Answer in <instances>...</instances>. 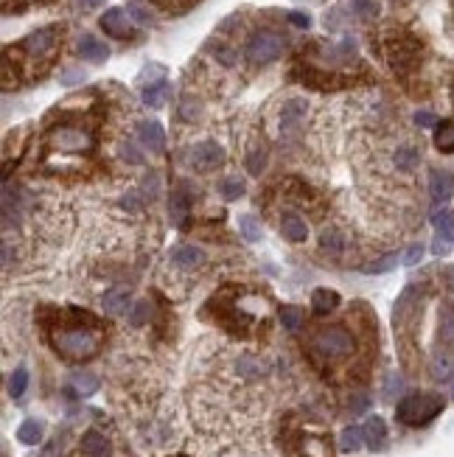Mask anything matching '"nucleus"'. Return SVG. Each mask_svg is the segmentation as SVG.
Wrapping results in <instances>:
<instances>
[{"label": "nucleus", "instance_id": "f257e3e1", "mask_svg": "<svg viewBox=\"0 0 454 457\" xmlns=\"http://www.w3.org/2000/svg\"><path fill=\"white\" fill-rule=\"evenodd\" d=\"M443 396L437 393H409L398 401L395 407V418L404 427H424L429 421H435L443 412Z\"/></svg>", "mask_w": 454, "mask_h": 457}, {"label": "nucleus", "instance_id": "f03ea898", "mask_svg": "<svg viewBox=\"0 0 454 457\" xmlns=\"http://www.w3.org/2000/svg\"><path fill=\"white\" fill-rule=\"evenodd\" d=\"M56 354H62L70 362H81V359H90L99 351V334L93 331H81V328H70V331H56L51 337Z\"/></svg>", "mask_w": 454, "mask_h": 457}, {"label": "nucleus", "instance_id": "7ed1b4c3", "mask_svg": "<svg viewBox=\"0 0 454 457\" xmlns=\"http://www.w3.org/2000/svg\"><path fill=\"white\" fill-rule=\"evenodd\" d=\"M314 348L322 356H348L353 354V337L342 325H331V328H322L314 337Z\"/></svg>", "mask_w": 454, "mask_h": 457}, {"label": "nucleus", "instance_id": "20e7f679", "mask_svg": "<svg viewBox=\"0 0 454 457\" xmlns=\"http://www.w3.org/2000/svg\"><path fill=\"white\" fill-rule=\"evenodd\" d=\"M283 37L275 34V31H258L250 45H247V59H250L253 65H267L272 59H278L283 54Z\"/></svg>", "mask_w": 454, "mask_h": 457}, {"label": "nucleus", "instance_id": "39448f33", "mask_svg": "<svg viewBox=\"0 0 454 457\" xmlns=\"http://www.w3.org/2000/svg\"><path fill=\"white\" fill-rule=\"evenodd\" d=\"M188 160H191L194 169H199V172H214V169H219V165L225 163V149L216 141H202V143H196L191 149Z\"/></svg>", "mask_w": 454, "mask_h": 457}, {"label": "nucleus", "instance_id": "423d86ee", "mask_svg": "<svg viewBox=\"0 0 454 457\" xmlns=\"http://www.w3.org/2000/svg\"><path fill=\"white\" fill-rule=\"evenodd\" d=\"M390 65L393 70L398 73H406L418 65V43L415 39H395V43H390Z\"/></svg>", "mask_w": 454, "mask_h": 457}, {"label": "nucleus", "instance_id": "0eeeda50", "mask_svg": "<svg viewBox=\"0 0 454 457\" xmlns=\"http://www.w3.org/2000/svg\"><path fill=\"white\" fill-rule=\"evenodd\" d=\"M51 141L62 152H87L93 146V138L81 130H59V132H54Z\"/></svg>", "mask_w": 454, "mask_h": 457}, {"label": "nucleus", "instance_id": "6e6552de", "mask_svg": "<svg viewBox=\"0 0 454 457\" xmlns=\"http://www.w3.org/2000/svg\"><path fill=\"white\" fill-rule=\"evenodd\" d=\"M101 28L110 34V37H118V39H127L132 34V26H130V17H127V9H110L101 14Z\"/></svg>", "mask_w": 454, "mask_h": 457}, {"label": "nucleus", "instance_id": "1a4fd4ad", "mask_svg": "<svg viewBox=\"0 0 454 457\" xmlns=\"http://www.w3.org/2000/svg\"><path fill=\"white\" fill-rule=\"evenodd\" d=\"M54 45H56V28H39V31L28 34L25 43H23V48H25L31 57H45Z\"/></svg>", "mask_w": 454, "mask_h": 457}, {"label": "nucleus", "instance_id": "9d476101", "mask_svg": "<svg viewBox=\"0 0 454 457\" xmlns=\"http://www.w3.org/2000/svg\"><path fill=\"white\" fill-rule=\"evenodd\" d=\"M303 118H306V101L303 99H289L280 110V130H286V132L298 130L303 123Z\"/></svg>", "mask_w": 454, "mask_h": 457}, {"label": "nucleus", "instance_id": "9b49d317", "mask_svg": "<svg viewBox=\"0 0 454 457\" xmlns=\"http://www.w3.org/2000/svg\"><path fill=\"white\" fill-rule=\"evenodd\" d=\"M202 261H205V253L194 244H180L172 250V264L180 270H196V267H202Z\"/></svg>", "mask_w": 454, "mask_h": 457}, {"label": "nucleus", "instance_id": "f8f14e48", "mask_svg": "<svg viewBox=\"0 0 454 457\" xmlns=\"http://www.w3.org/2000/svg\"><path fill=\"white\" fill-rule=\"evenodd\" d=\"M429 194H432V199H437V202L448 199V196L454 194V174H451V172H443V169H435V172L429 174Z\"/></svg>", "mask_w": 454, "mask_h": 457}, {"label": "nucleus", "instance_id": "ddd939ff", "mask_svg": "<svg viewBox=\"0 0 454 457\" xmlns=\"http://www.w3.org/2000/svg\"><path fill=\"white\" fill-rule=\"evenodd\" d=\"M364 440H367L370 449H376V451L387 443V424H384L382 415H370V418L364 421Z\"/></svg>", "mask_w": 454, "mask_h": 457}, {"label": "nucleus", "instance_id": "4468645a", "mask_svg": "<svg viewBox=\"0 0 454 457\" xmlns=\"http://www.w3.org/2000/svg\"><path fill=\"white\" fill-rule=\"evenodd\" d=\"M138 138L152 152H163V146H166V135H163V127H160L157 121H143L141 127H138Z\"/></svg>", "mask_w": 454, "mask_h": 457}, {"label": "nucleus", "instance_id": "2eb2a0df", "mask_svg": "<svg viewBox=\"0 0 454 457\" xmlns=\"http://www.w3.org/2000/svg\"><path fill=\"white\" fill-rule=\"evenodd\" d=\"M280 233H283L289 241H306V238H309V225H306L298 214L286 211V214L280 216Z\"/></svg>", "mask_w": 454, "mask_h": 457}, {"label": "nucleus", "instance_id": "dca6fc26", "mask_svg": "<svg viewBox=\"0 0 454 457\" xmlns=\"http://www.w3.org/2000/svg\"><path fill=\"white\" fill-rule=\"evenodd\" d=\"M81 451H85L87 457H110V454H112V446H110V440H107L101 432L90 429V432L81 435Z\"/></svg>", "mask_w": 454, "mask_h": 457}, {"label": "nucleus", "instance_id": "f3484780", "mask_svg": "<svg viewBox=\"0 0 454 457\" xmlns=\"http://www.w3.org/2000/svg\"><path fill=\"white\" fill-rule=\"evenodd\" d=\"M107 54H110V48L101 43L99 37L85 34V37L79 39V57H81V59H87V62H104Z\"/></svg>", "mask_w": 454, "mask_h": 457}, {"label": "nucleus", "instance_id": "a211bd4d", "mask_svg": "<svg viewBox=\"0 0 454 457\" xmlns=\"http://www.w3.org/2000/svg\"><path fill=\"white\" fill-rule=\"evenodd\" d=\"M340 306V295L334 292V289H314V295H311V309L317 314H328V312H334Z\"/></svg>", "mask_w": 454, "mask_h": 457}, {"label": "nucleus", "instance_id": "6ab92c4d", "mask_svg": "<svg viewBox=\"0 0 454 457\" xmlns=\"http://www.w3.org/2000/svg\"><path fill=\"white\" fill-rule=\"evenodd\" d=\"M393 163H395L398 172H415L418 163H421V152L415 146H401V149H395Z\"/></svg>", "mask_w": 454, "mask_h": 457}, {"label": "nucleus", "instance_id": "aec40b11", "mask_svg": "<svg viewBox=\"0 0 454 457\" xmlns=\"http://www.w3.org/2000/svg\"><path fill=\"white\" fill-rule=\"evenodd\" d=\"M101 306H104L107 314H123V312H127V306H130V292H127V289H112V292L104 295Z\"/></svg>", "mask_w": 454, "mask_h": 457}, {"label": "nucleus", "instance_id": "412c9836", "mask_svg": "<svg viewBox=\"0 0 454 457\" xmlns=\"http://www.w3.org/2000/svg\"><path fill=\"white\" fill-rule=\"evenodd\" d=\"M43 432H45L43 424L34 421V418H28V421L20 424V429H17V440L25 443V446H37L39 440H43Z\"/></svg>", "mask_w": 454, "mask_h": 457}, {"label": "nucleus", "instance_id": "4be33fe9", "mask_svg": "<svg viewBox=\"0 0 454 457\" xmlns=\"http://www.w3.org/2000/svg\"><path fill=\"white\" fill-rule=\"evenodd\" d=\"M169 214H172V222H174L177 227H183V225H185V219H188V199H185V194H180V191H174V194H172Z\"/></svg>", "mask_w": 454, "mask_h": 457}, {"label": "nucleus", "instance_id": "5701e85b", "mask_svg": "<svg viewBox=\"0 0 454 457\" xmlns=\"http://www.w3.org/2000/svg\"><path fill=\"white\" fill-rule=\"evenodd\" d=\"M364 443V429L359 427H345L342 435H340V449L342 451H359Z\"/></svg>", "mask_w": 454, "mask_h": 457}, {"label": "nucleus", "instance_id": "b1692460", "mask_svg": "<svg viewBox=\"0 0 454 457\" xmlns=\"http://www.w3.org/2000/svg\"><path fill=\"white\" fill-rule=\"evenodd\" d=\"M435 146H437L440 152H446V154L454 152V123H451V121L440 123V127L435 130Z\"/></svg>", "mask_w": 454, "mask_h": 457}, {"label": "nucleus", "instance_id": "393cba45", "mask_svg": "<svg viewBox=\"0 0 454 457\" xmlns=\"http://www.w3.org/2000/svg\"><path fill=\"white\" fill-rule=\"evenodd\" d=\"M432 225H435V230H437L440 238L454 241V214H451V211H440V214H435Z\"/></svg>", "mask_w": 454, "mask_h": 457}, {"label": "nucleus", "instance_id": "a878e982", "mask_svg": "<svg viewBox=\"0 0 454 457\" xmlns=\"http://www.w3.org/2000/svg\"><path fill=\"white\" fill-rule=\"evenodd\" d=\"M73 387L79 396H93L99 390V379L93 373H73Z\"/></svg>", "mask_w": 454, "mask_h": 457}, {"label": "nucleus", "instance_id": "bb28decb", "mask_svg": "<svg viewBox=\"0 0 454 457\" xmlns=\"http://www.w3.org/2000/svg\"><path fill=\"white\" fill-rule=\"evenodd\" d=\"M280 323H283L286 331H300V325H303V312H300L298 306H283V309H280Z\"/></svg>", "mask_w": 454, "mask_h": 457}, {"label": "nucleus", "instance_id": "cd10ccee", "mask_svg": "<svg viewBox=\"0 0 454 457\" xmlns=\"http://www.w3.org/2000/svg\"><path fill=\"white\" fill-rule=\"evenodd\" d=\"M440 340L446 345H454V309L451 306H446L440 312Z\"/></svg>", "mask_w": 454, "mask_h": 457}, {"label": "nucleus", "instance_id": "c85d7f7f", "mask_svg": "<svg viewBox=\"0 0 454 457\" xmlns=\"http://www.w3.org/2000/svg\"><path fill=\"white\" fill-rule=\"evenodd\" d=\"M238 230H241V236H244L247 241H258V238H261V225H258L256 216H250V214L238 216Z\"/></svg>", "mask_w": 454, "mask_h": 457}, {"label": "nucleus", "instance_id": "c756f323", "mask_svg": "<svg viewBox=\"0 0 454 457\" xmlns=\"http://www.w3.org/2000/svg\"><path fill=\"white\" fill-rule=\"evenodd\" d=\"M25 387H28V370H25V367H17L12 376H9V396L20 398V396L25 393Z\"/></svg>", "mask_w": 454, "mask_h": 457}, {"label": "nucleus", "instance_id": "7c9ffc66", "mask_svg": "<svg viewBox=\"0 0 454 457\" xmlns=\"http://www.w3.org/2000/svg\"><path fill=\"white\" fill-rule=\"evenodd\" d=\"M219 191H222V196H225L227 202H233V199L244 196V183H241L238 177H225V180L219 183Z\"/></svg>", "mask_w": 454, "mask_h": 457}, {"label": "nucleus", "instance_id": "2f4dec72", "mask_svg": "<svg viewBox=\"0 0 454 457\" xmlns=\"http://www.w3.org/2000/svg\"><path fill=\"white\" fill-rule=\"evenodd\" d=\"M166 93H169V85H166V81H157V85H152V88L143 90V101L149 107H160L163 99H166Z\"/></svg>", "mask_w": 454, "mask_h": 457}, {"label": "nucleus", "instance_id": "473e14b6", "mask_svg": "<svg viewBox=\"0 0 454 457\" xmlns=\"http://www.w3.org/2000/svg\"><path fill=\"white\" fill-rule=\"evenodd\" d=\"M451 370H454V362H451L448 356H437V359L432 362V376H435L437 382L451 379Z\"/></svg>", "mask_w": 454, "mask_h": 457}, {"label": "nucleus", "instance_id": "72a5a7b5", "mask_svg": "<svg viewBox=\"0 0 454 457\" xmlns=\"http://www.w3.org/2000/svg\"><path fill=\"white\" fill-rule=\"evenodd\" d=\"M264 165H267V152L264 149H256V152L247 154V172L250 174H261Z\"/></svg>", "mask_w": 454, "mask_h": 457}, {"label": "nucleus", "instance_id": "f704fd0d", "mask_svg": "<svg viewBox=\"0 0 454 457\" xmlns=\"http://www.w3.org/2000/svg\"><path fill=\"white\" fill-rule=\"evenodd\" d=\"M395 264H398V258H395V256H382L379 261L367 264V267H364V272H370V275H379V272H390V270H393Z\"/></svg>", "mask_w": 454, "mask_h": 457}, {"label": "nucleus", "instance_id": "c9c22d12", "mask_svg": "<svg viewBox=\"0 0 454 457\" xmlns=\"http://www.w3.org/2000/svg\"><path fill=\"white\" fill-rule=\"evenodd\" d=\"M322 250H328V253H340L342 250V236L337 233V230H325L322 233Z\"/></svg>", "mask_w": 454, "mask_h": 457}, {"label": "nucleus", "instance_id": "e433bc0d", "mask_svg": "<svg viewBox=\"0 0 454 457\" xmlns=\"http://www.w3.org/2000/svg\"><path fill=\"white\" fill-rule=\"evenodd\" d=\"M353 3V12L362 14V17H373L376 14V0H351Z\"/></svg>", "mask_w": 454, "mask_h": 457}, {"label": "nucleus", "instance_id": "4c0bfd02", "mask_svg": "<svg viewBox=\"0 0 454 457\" xmlns=\"http://www.w3.org/2000/svg\"><path fill=\"white\" fill-rule=\"evenodd\" d=\"M421 258H424V247H421V244H412V247H406V253H404V264H406V267L418 264Z\"/></svg>", "mask_w": 454, "mask_h": 457}, {"label": "nucleus", "instance_id": "58836bf2", "mask_svg": "<svg viewBox=\"0 0 454 457\" xmlns=\"http://www.w3.org/2000/svg\"><path fill=\"white\" fill-rule=\"evenodd\" d=\"M127 14H132V17H135L138 23H143V26H146V23H152V14H149L146 9H141L138 3H127Z\"/></svg>", "mask_w": 454, "mask_h": 457}, {"label": "nucleus", "instance_id": "ea45409f", "mask_svg": "<svg viewBox=\"0 0 454 457\" xmlns=\"http://www.w3.org/2000/svg\"><path fill=\"white\" fill-rule=\"evenodd\" d=\"M146 314H149V303H135V309H132V325H141L143 320H146Z\"/></svg>", "mask_w": 454, "mask_h": 457}, {"label": "nucleus", "instance_id": "a19ab883", "mask_svg": "<svg viewBox=\"0 0 454 457\" xmlns=\"http://www.w3.org/2000/svg\"><path fill=\"white\" fill-rule=\"evenodd\" d=\"M415 123H418V127H424V130H429V127H435V123H437V118L432 115V112H415Z\"/></svg>", "mask_w": 454, "mask_h": 457}, {"label": "nucleus", "instance_id": "79ce46f5", "mask_svg": "<svg viewBox=\"0 0 454 457\" xmlns=\"http://www.w3.org/2000/svg\"><path fill=\"white\" fill-rule=\"evenodd\" d=\"M289 23H295L298 28H309V26H311V17L303 14V12H289Z\"/></svg>", "mask_w": 454, "mask_h": 457}, {"label": "nucleus", "instance_id": "37998d69", "mask_svg": "<svg viewBox=\"0 0 454 457\" xmlns=\"http://www.w3.org/2000/svg\"><path fill=\"white\" fill-rule=\"evenodd\" d=\"M440 278H443V283H446L448 292H454V264H451V267H443V270H440Z\"/></svg>", "mask_w": 454, "mask_h": 457}, {"label": "nucleus", "instance_id": "c03bdc74", "mask_svg": "<svg viewBox=\"0 0 454 457\" xmlns=\"http://www.w3.org/2000/svg\"><path fill=\"white\" fill-rule=\"evenodd\" d=\"M123 157H127L130 163H143V157H141V154L135 152V146H130V143L123 146Z\"/></svg>", "mask_w": 454, "mask_h": 457}, {"label": "nucleus", "instance_id": "a18cd8bd", "mask_svg": "<svg viewBox=\"0 0 454 457\" xmlns=\"http://www.w3.org/2000/svg\"><path fill=\"white\" fill-rule=\"evenodd\" d=\"M404 387V382H401V376H390V382H387V396H393V390L398 393Z\"/></svg>", "mask_w": 454, "mask_h": 457}, {"label": "nucleus", "instance_id": "49530a36", "mask_svg": "<svg viewBox=\"0 0 454 457\" xmlns=\"http://www.w3.org/2000/svg\"><path fill=\"white\" fill-rule=\"evenodd\" d=\"M432 250H435V253H437V256H443V253H448V241H446V238H440V236H437V241H435V247H432Z\"/></svg>", "mask_w": 454, "mask_h": 457}, {"label": "nucleus", "instance_id": "de8ad7c7", "mask_svg": "<svg viewBox=\"0 0 454 457\" xmlns=\"http://www.w3.org/2000/svg\"><path fill=\"white\" fill-rule=\"evenodd\" d=\"M216 57H219V59H222L225 65H233V59H236V57H233V54H230L227 48H216Z\"/></svg>", "mask_w": 454, "mask_h": 457}, {"label": "nucleus", "instance_id": "09e8293b", "mask_svg": "<svg viewBox=\"0 0 454 457\" xmlns=\"http://www.w3.org/2000/svg\"><path fill=\"white\" fill-rule=\"evenodd\" d=\"M364 407H367V396H356V398H353V404H351V409H353V412H362Z\"/></svg>", "mask_w": 454, "mask_h": 457}, {"label": "nucleus", "instance_id": "8fccbe9b", "mask_svg": "<svg viewBox=\"0 0 454 457\" xmlns=\"http://www.w3.org/2000/svg\"><path fill=\"white\" fill-rule=\"evenodd\" d=\"M9 264H12V247L3 244V267H9Z\"/></svg>", "mask_w": 454, "mask_h": 457}, {"label": "nucleus", "instance_id": "3c124183", "mask_svg": "<svg viewBox=\"0 0 454 457\" xmlns=\"http://www.w3.org/2000/svg\"><path fill=\"white\" fill-rule=\"evenodd\" d=\"M76 79H85V76H79V73H76V70H70V73H68V76H65V81H68V85H70V81H76Z\"/></svg>", "mask_w": 454, "mask_h": 457}, {"label": "nucleus", "instance_id": "603ef678", "mask_svg": "<svg viewBox=\"0 0 454 457\" xmlns=\"http://www.w3.org/2000/svg\"><path fill=\"white\" fill-rule=\"evenodd\" d=\"M104 0H85V6H101Z\"/></svg>", "mask_w": 454, "mask_h": 457}]
</instances>
